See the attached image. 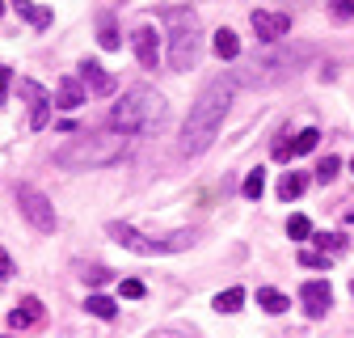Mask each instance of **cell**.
Segmentation results:
<instances>
[{"instance_id": "cell-1", "label": "cell", "mask_w": 354, "mask_h": 338, "mask_svg": "<svg viewBox=\"0 0 354 338\" xmlns=\"http://www.w3.org/2000/svg\"><path fill=\"white\" fill-rule=\"evenodd\" d=\"M232 94H236V80L232 76H215L207 89L194 98L186 123H182V152L186 157H198L215 144L219 136V127H224V114L232 106Z\"/></svg>"}, {"instance_id": "cell-2", "label": "cell", "mask_w": 354, "mask_h": 338, "mask_svg": "<svg viewBox=\"0 0 354 338\" xmlns=\"http://www.w3.org/2000/svg\"><path fill=\"white\" fill-rule=\"evenodd\" d=\"M165 127V98L148 84H136V89H127L114 110H110V132L114 136H156Z\"/></svg>"}, {"instance_id": "cell-3", "label": "cell", "mask_w": 354, "mask_h": 338, "mask_svg": "<svg viewBox=\"0 0 354 338\" xmlns=\"http://www.w3.org/2000/svg\"><path fill=\"white\" fill-rule=\"evenodd\" d=\"M127 152H131L127 136H80L55 152V165L59 169H102V165H118Z\"/></svg>"}, {"instance_id": "cell-4", "label": "cell", "mask_w": 354, "mask_h": 338, "mask_svg": "<svg viewBox=\"0 0 354 338\" xmlns=\"http://www.w3.org/2000/svg\"><path fill=\"white\" fill-rule=\"evenodd\" d=\"M169 21V68L173 72H190L198 64V13L194 9H165Z\"/></svg>"}, {"instance_id": "cell-5", "label": "cell", "mask_w": 354, "mask_h": 338, "mask_svg": "<svg viewBox=\"0 0 354 338\" xmlns=\"http://www.w3.org/2000/svg\"><path fill=\"white\" fill-rule=\"evenodd\" d=\"M106 233L122 245V249H131V254H144V258H152V254H177V249H186L190 245V233H173V237H148V233H140L136 224H122V220H110L106 224Z\"/></svg>"}, {"instance_id": "cell-6", "label": "cell", "mask_w": 354, "mask_h": 338, "mask_svg": "<svg viewBox=\"0 0 354 338\" xmlns=\"http://www.w3.org/2000/svg\"><path fill=\"white\" fill-rule=\"evenodd\" d=\"M17 207H21V216H26L38 233H55V207H51V199L42 195V190L21 186V190H17Z\"/></svg>"}, {"instance_id": "cell-7", "label": "cell", "mask_w": 354, "mask_h": 338, "mask_svg": "<svg viewBox=\"0 0 354 338\" xmlns=\"http://www.w3.org/2000/svg\"><path fill=\"white\" fill-rule=\"evenodd\" d=\"M21 98H26V118H30V127H34V132H42V127H47L51 123V94L47 89H42V84L38 80H21Z\"/></svg>"}, {"instance_id": "cell-8", "label": "cell", "mask_w": 354, "mask_h": 338, "mask_svg": "<svg viewBox=\"0 0 354 338\" xmlns=\"http://www.w3.org/2000/svg\"><path fill=\"white\" fill-rule=\"evenodd\" d=\"M249 26H253L257 42H270V47H274L283 34H291V17L287 13H274V9H253Z\"/></svg>"}, {"instance_id": "cell-9", "label": "cell", "mask_w": 354, "mask_h": 338, "mask_svg": "<svg viewBox=\"0 0 354 338\" xmlns=\"http://www.w3.org/2000/svg\"><path fill=\"white\" fill-rule=\"evenodd\" d=\"M299 301H304V313H308V317H325L329 305H333V287H329V279H308V283L299 287Z\"/></svg>"}, {"instance_id": "cell-10", "label": "cell", "mask_w": 354, "mask_h": 338, "mask_svg": "<svg viewBox=\"0 0 354 338\" xmlns=\"http://www.w3.org/2000/svg\"><path fill=\"white\" fill-rule=\"evenodd\" d=\"M80 84H84V94H97V98H110L118 89V80L97 60H80Z\"/></svg>"}, {"instance_id": "cell-11", "label": "cell", "mask_w": 354, "mask_h": 338, "mask_svg": "<svg viewBox=\"0 0 354 338\" xmlns=\"http://www.w3.org/2000/svg\"><path fill=\"white\" fill-rule=\"evenodd\" d=\"M131 42H136V60L144 68H156L160 64V34H156V26H140Z\"/></svg>"}, {"instance_id": "cell-12", "label": "cell", "mask_w": 354, "mask_h": 338, "mask_svg": "<svg viewBox=\"0 0 354 338\" xmlns=\"http://www.w3.org/2000/svg\"><path fill=\"white\" fill-rule=\"evenodd\" d=\"M84 98H88V94H84L80 76H59L55 94H51V106H55V110H80V102H84Z\"/></svg>"}, {"instance_id": "cell-13", "label": "cell", "mask_w": 354, "mask_h": 338, "mask_svg": "<svg viewBox=\"0 0 354 338\" xmlns=\"http://www.w3.org/2000/svg\"><path fill=\"white\" fill-rule=\"evenodd\" d=\"M42 321V301H38V296H26V301L9 313V326L13 330H26V326H38Z\"/></svg>"}, {"instance_id": "cell-14", "label": "cell", "mask_w": 354, "mask_h": 338, "mask_svg": "<svg viewBox=\"0 0 354 338\" xmlns=\"http://www.w3.org/2000/svg\"><path fill=\"white\" fill-rule=\"evenodd\" d=\"M13 9L34 26V30H47L51 26V9H42V5H34V0H13Z\"/></svg>"}, {"instance_id": "cell-15", "label": "cell", "mask_w": 354, "mask_h": 338, "mask_svg": "<svg viewBox=\"0 0 354 338\" xmlns=\"http://www.w3.org/2000/svg\"><path fill=\"white\" fill-rule=\"evenodd\" d=\"M211 51H215L219 60H236V55H241V38H236L232 30H215V42H211Z\"/></svg>"}, {"instance_id": "cell-16", "label": "cell", "mask_w": 354, "mask_h": 338, "mask_svg": "<svg viewBox=\"0 0 354 338\" xmlns=\"http://www.w3.org/2000/svg\"><path fill=\"white\" fill-rule=\"evenodd\" d=\"M257 305L266 309V313H287L291 309V301L283 292H274V287H257Z\"/></svg>"}, {"instance_id": "cell-17", "label": "cell", "mask_w": 354, "mask_h": 338, "mask_svg": "<svg viewBox=\"0 0 354 338\" xmlns=\"http://www.w3.org/2000/svg\"><path fill=\"white\" fill-rule=\"evenodd\" d=\"M241 305H245V287H228L215 296V313H241Z\"/></svg>"}, {"instance_id": "cell-18", "label": "cell", "mask_w": 354, "mask_h": 338, "mask_svg": "<svg viewBox=\"0 0 354 338\" xmlns=\"http://www.w3.org/2000/svg\"><path fill=\"white\" fill-rule=\"evenodd\" d=\"M84 313H93V317H102V321H110V317L118 313V305L110 301V296H88V301H84Z\"/></svg>"}, {"instance_id": "cell-19", "label": "cell", "mask_w": 354, "mask_h": 338, "mask_svg": "<svg viewBox=\"0 0 354 338\" xmlns=\"http://www.w3.org/2000/svg\"><path fill=\"white\" fill-rule=\"evenodd\" d=\"M304 186H308V182H304V174H287V178H279V199H287V203H291V199H299V195H304Z\"/></svg>"}, {"instance_id": "cell-20", "label": "cell", "mask_w": 354, "mask_h": 338, "mask_svg": "<svg viewBox=\"0 0 354 338\" xmlns=\"http://www.w3.org/2000/svg\"><path fill=\"white\" fill-rule=\"evenodd\" d=\"M317 144H321V132H317V127H304V132L291 140V148H295V152H313Z\"/></svg>"}, {"instance_id": "cell-21", "label": "cell", "mask_w": 354, "mask_h": 338, "mask_svg": "<svg viewBox=\"0 0 354 338\" xmlns=\"http://www.w3.org/2000/svg\"><path fill=\"white\" fill-rule=\"evenodd\" d=\"M287 233H291V241H308V237H313V224H308V216L295 211V216L287 220Z\"/></svg>"}, {"instance_id": "cell-22", "label": "cell", "mask_w": 354, "mask_h": 338, "mask_svg": "<svg viewBox=\"0 0 354 338\" xmlns=\"http://www.w3.org/2000/svg\"><path fill=\"white\" fill-rule=\"evenodd\" d=\"M245 199H261V190H266V174L261 169H253V174H245Z\"/></svg>"}, {"instance_id": "cell-23", "label": "cell", "mask_w": 354, "mask_h": 338, "mask_svg": "<svg viewBox=\"0 0 354 338\" xmlns=\"http://www.w3.org/2000/svg\"><path fill=\"white\" fill-rule=\"evenodd\" d=\"M299 263L304 267H317V271H329L333 258H329V254H321V249H299Z\"/></svg>"}, {"instance_id": "cell-24", "label": "cell", "mask_w": 354, "mask_h": 338, "mask_svg": "<svg viewBox=\"0 0 354 338\" xmlns=\"http://www.w3.org/2000/svg\"><path fill=\"white\" fill-rule=\"evenodd\" d=\"M337 169H342L337 157H321V161H317V178H321V182H333V178H337Z\"/></svg>"}, {"instance_id": "cell-25", "label": "cell", "mask_w": 354, "mask_h": 338, "mask_svg": "<svg viewBox=\"0 0 354 338\" xmlns=\"http://www.w3.org/2000/svg\"><path fill=\"white\" fill-rule=\"evenodd\" d=\"M97 38H102V47H106V51H114V47H118V30H114V21H110V17H102Z\"/></svg>"}, {"instance_id": "cell-26", "label": "cell", "mask_w": 354, "mask_h": 338, "mask_svg": "<svg viewBox=\"0 0 354 338\" xmlns=\"http://www.w3.org/2000/svg\"><path fill=\"white\" fill-rule=\"evenodd\" d=\"M313 241H317V245H325L329 258H333V254H342V245H346V241H342V233H317Z\"/></svg>"}, {"instance_id": "cell-27", "label": "cell", "mask_w": 354, "mask_h": 338, "mask_svg": "<svg viewBox=\"0 0 354 338\" xmlns=\"http://www.w3.org/2000/svg\"><path fill=\"white\" fill-rule=\"evenodd\" d=\"M329 13L337 21H354V0H329Z\"/></svg>"}, {"instance_id": "cell-28", "label": "cell", "mask_w": 354, "mask_h": 338, "mask_svg": "<svg viewBox=\"0 0 354 338\" xmlns=\"http://www.w3.org/2000/svg\"><path fill=\"white\" fill-rule=\"evenodd\" d=\"M13 275H17V263L9 258V249L0 245V283H5V279H13Z\"/></svg>"}, {"instance_id": "cell-29", "label": "cell", "mask_w": 354, "mask_h": 338, "mask_svg": "<svg viewBox=\"0 0 354 338\" xmlns=\"http://www.w3.org/2000/svg\"><path fill=\"white\" fill-rule=\"evenodd\" d=\"M144 292H148V287H144L140 279H122V296H127V301H144Z\"/></svg>"}, {"instance_id": "cell-30", "label": "cell", "mask_w": 354, "mask_h": 338, "mask_svg": "<svg viewBox=\"0 0 354 338\" xmlns=\"http://www.w3.org/2000/svg\"><path fill=\"white\" fill-rule=\"evenodd\" d=\"M291 152H295V148H291V140H287V136H283V140H274V161H287Z\"/></svg>"}, {"instance_id": "cell-31", "label": "cell", "mask_w": 354, "mask_h": 338, "mask_svg": "<svg viewBox=\"0 0 354 338\" xmlns=\"http://www.w3.org/2000/svg\"><path fill=\"white\" fill-rule=\"evenodd\" d=\"M9 80H13V72H9V68H0V106L9 102Z\"/></svg>"}, {"instance_id": "cell-32", "label": "cell", "mask_w": 354, "mask_h": 338, "mask_svg": "<svg viewBox=\"0 0 354 338\" xmlns=\"http://www.w3.org/2000/svg\"><path fill=\"white\" fill-rule=\"evenodd\" d=\"M106 279H110V275H106L102 267H93V271H84V283H93V287H97V283H106Z\"/></svg>"}, {"instance_id": "cell-33", "label": "cell", "mask_w": 354, "mask_h": 338, "mask_svg": "<svg viewBox=\"0 0 354 338\" xmlns=\"http://www.w3.org/2000/svg\"><path fill=\"white\" fill-rule=\"evenodd\" d=\"M346 224H354V207H350V211H346Z\"/></svg>"}, {"instance_id": "cell-34", "label": "cell", "mask_w": 354, "mask_h": 338, "mask_svg": "<svg viewBox=\"0 0 354 338\" xmlns=\"http://www.w3.org/2000/svg\"><path fill=\"white\" fill-rule=\"evenodd\" d=\"M350 296H354V279H350Z\"/></svg>"}, {"instance_id": "cell-35", "label": "cell", "mask_w": 354, "mask_h": 338, "mask_svg": "<svg viewBox=\"0 0 354 338\" xmlns=\"http://www.w3.org/2000/svg\"><path fill=\"white\" fill-rule=\"evenodd\" d=\"M0 13H5V0H0Z\"/></svg>"}, {"instance_id": "cell-36", "label": "cell", "mask_w": 354, "mask_h": 338, "mask_svg": "<svg viewBox=\"0 0 354 338\" xmlns=\"http://www.w3.org/2000/svg\"><path fill=\"white\" fill-rule=\"evenodd\" d=\"M350 169H354V161H350Z\"/></svg>"}]
</instances>
